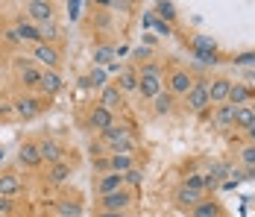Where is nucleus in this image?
Instances as JSON below:
<instances>
[{
	"mask_svg": "<svg viewBox=\"0 0 255 217\" xmlns=\"http://www.w3.org/2000/svg\"><path fill=\"white\" fill-rule=\"evenodd\" d=\"M115 85L121 88V94L138 91V71H135V68H127V71H121V76H118V82H115Z\"/></svg>",
	"mask_w": 255,
	"mask_h": 217,
	"instance_id": "nucleus-21",
	"label": "nucleus"
},
{
	"mask_svg": "<svg viewBox=\"0 0 255 217\" xmlns=\"http://www.w3.org/2000/svg\"><path fill=\"white\" fill-rule=\"evenodd\" d=\"M9 206H12V203H9V200H3V197H0V212H9Z\"/></svg>",
	"mask_w": 255,
	"mask_h": 217,
	"instance_id": "nucleus-37",
	"label": "nucleus"
},
{
	"mask_svg": "<svg viewBox=\"0 0 255 217\" xmlns=\"http://www.w3.org/2000/svg\"><path fill=\"white\" fill-rule=\"evenodd\" d=\"M15 194H21V176L18 173H0V197L9 200Z\"/></svg>",
	"mask_w": 255,
	"mask_h": 217,
	"instance_id": "nucleus-16",
	"label": "nucleus"
},
{
	"mask_svg": "<svg viewBox=\"0 0 255 217\" xmlns=\"http://www.w3.org/2000/svg\"><path fill=\"white\" fill-rule=\"evenodd\" d=\"M150 24L155 26V32H161V35H170V26L161 24V21H155V18H150Z\"/></svg>",
	"mask_w": 255,
	"mask_h": 217,
	"instance_id": "nucleus-36",
	"label": "nucleus"
},
{
	"mask_svg": "<svg viewBox=\"0 0 255 217\" xmlns=\"http://www.w3.org/2000/svg\"><path fill=\"white\" fill-rule=\"evenodd\" d=\"M250 97H253V91L244 85V82H232V91H229V106H247L250 103Z\"/></svg>",
	"mask_w": 255,
	"mask_h": 217,
	"instance_id": "nucleus-22",
	"label": "nucleus"
},
{
	"mask_svg": "<svg viewBox=\"0 0 255 217\" xmlns=\"http://www.w3.org/2000/svg\"><path fill=\"white\" fill-rule=\"evenodd\" d=\"M153 109H155V115H167V112L173 109V97L167 94V91H161V94L153 100Z\"/></svg>",
	"mask_w": 255,
	"mask_h": 217,
	"instance_id": "nucleus-31",
	"label": "nucleus"
},
{
	"mask_svg": "<svg viewBox=\"0 0 255 217\" xmlns=\"http://www.w3.org/2000/svg\"><path fill=\"white\" fill-rule=\"evenodd\" d=\"M241 162H244L250 170H255V144H247L244 150H241Z\"/></svg>",
	"mask_w": 255,
	"mask_h": 217,
	"instance_id": "nucleus-34",
	"label": "nucleus"
},
{
	"mask_svg": "<svg viewBox=\"0 0 255 217\" xmlns=\"http://www.w3.org/2000/svg\"><path fill=\"white\" fill-rule=\"evenodd\" d=\"M124 188V173H103L100 182H97V191L106 197V194H115Z\"/></svg>",
	"mask_w": 255,
	"mask_h": 217,
	"instance_id": "nucleus-17",
	"label": "nucleus"
},
{
	"mask_svg": "<svg viewBox=\"0 0 255 217\" xmlns=\"http://www.w3.org/2000/svg\"><path fill=\"white\" fill-rule=\"evenodd\" d=\"M38 150H41V162H47V165H56V162H62V156H65L62 144H59V141H53V138L41 141V144H38Z\"/></svg>",
	"mask_w": 255,
	"mask_h": 217,
	"instance_id": "nucleus-15",
	"label": "nucleus"
},
{
	"mask_svg": "<svg viewBox=\"0 0 255 217\" xmlns=\"http://www.w3.org/2000/svg\"><path fill=\"white\" fill-rule=\"evenodd\" d=\"M112 123H115V112H109V109H103V106H94V109L88 112V126L97 129V132H106Z\"/></svg>",
	"mask_w": 255,
	"mask_h": 217,
	"instance_id": "nucleus-9",
	"label": "nucleus"
},
{
	"mask_svg": "<svg viewBox=\"0 0 255 217\" xmlns=\"http://www.w3.org/2000/svg\"><path fill=\"white\" fill-rule=\"evenodd\" d=\"M194 217H220V206L211 200H203L200 206H194Z\"/></svg>",
	"mask_w": 255,
	"mask_h": 217,
	"instance_id": "nucleus-29",
	"label": "nucleus"
},
{
	"mask_svg": "<svg viewBox=\"0 0 255 217\" xmlns=\"http://www.w3.org/2000/svg\"><path fill=\"white\" fill-rule=\"evenodd\" d=\"M100 106H103V109H109V112L121 109V106H124V94H121V88L109 82V85L100 91Z\"/></svg>",
	"mask_w": 255,
	"mask_h": 217,
	"instance_id": "nucleus-12",
	"label": "nucleus"
},
{
	"mask_svg": "<svg viewBox=\"0 0 255 217\" xmlns=\"http://www.w3.org/2000/svg\"><path fill=\"white\" fill-rule=\"evenodd\" d=\"M135 168V159L127 156V153H112L109 156V170L112 173H127V170Z\"/></svg>",
	"mask_w": 255,
	"mask_h": 217,
	"instance_id": "nucleus-20",
	"label": "nucleus"
},
{
	"mask_svg": "<svg viewBox=\"0 0 255 217\" xmlns=\"http://www.w3.org/2000/svg\"><path fill=\"white\" fill-rule=\"evenodd\" d=\"M100 217H127V215H118V212H103Z\"/></svg>",
	"mask_w": 255,
	"mask_h": 217,
	"instance_id": "nucleus-39",
	"label": "nucleus"
},
{
	"mask_svg": "<svg viewBox=\"0 0 255 217\" xmlns=\"http://www.w3.org/2000/svg\"><path fill=\"white\" fill-rule=\"evenodd\" d=\"M62 76H59V71H44L41 73V82H38V91L44 97H53V94H59L62 91Z\"/></svg>",
	"mask_w": 255,
	"mask_h": 217,
	"instance_id": "nucleus-11",
	"label": "nucleus"
},
{
	"mask_svg": "<svg viewBox=\"0 0 255 217\" xmlns=\"http://www.w3.org/2000/svg\"><path fill=\"white\" fill-rule=\"evenodd\" d=\"M250 109H253V115H255V103H250Z\"/></svg>",
	"mask_w": 255,
	"mask_h": 217,
	"instance_id": "nucleus-40",
	"label": "nucleus"
},
{
	"mask_svg": "<svg viewBox=\"0 0 255 217\" xmlns=\"http://www.w3.org/2000/svg\"><path fill=\"white\" fill-rule=\"evenodd\" d=\"M155 18H158L161 24H164V21H173V18H176V6L167 3V0H158V3H155Z\"/></svg>",
	"mask_w": 255,
	"mask_h": 217,
	"instance_id": "nucleus-28",
	"label": "nucleus"
},
{
	"mask_svg": "<svg viewBox=\"0 0 255 217\" xmlns=\"http://www.w3.org/2000/svg\"><path fill=\"white\" fill-rule=\"evenodd\" d=\"M103 135V144L109 147L112 153H127V156H132L135 153V138H132V132H129V126H118V123H112L106 132H100Z\"/></svg>",
	"mask_w": 255,
	"mask_h": 217,
	"instance_id": "nucleus-1",
	"label": "nucleus"
},
{
	"mask_svg": "<svg viewBox=\"0 0 255 217\" xmlns=\"http://www.w3.org/2000/svg\"><path fill=\"white\" fill-rule=\"evenodd\" d=\"M71 173H74V168H71V165H68V162L62 159V162L50 165V173H47V179H50L53 185H62V182H65V179H68Z\"/></svg>",
	"mask_w": 255,
	"mask_h": 217,
	"instance_id": "nucleus-26",
	"label": "nucleus"
},
{
	"mask_svg": "<svg viewBox=\"0 0 255 217\" xmlns=\"http://www.w3.org/2000/svg\"><path fill=\"white\" fill-rule=\"evenodd\" d=\"M141 182H144V173L138 168H132V170L124 173V185H141Z\"/></svg>",
	"mask_w": 255,
	"mask_h": 217,
	"instance_id": "nucleus-35",
	"label": "nucleus"
},
{
	"mask_svg": "<svg viewBox=\"0 0 255 217\" xmlns=\"http://www.w3.org/2000/svg\"><path fill=\"white\" fill-rule=\"evenodd\" d=\"M182 185H185V188H191V191H200V194H203L205 188H214L217 182H214L211 176H205V173H191Z\"/></svg>",
	"mask_w": 255,
	"mask_h": 217,
	"instance_id": "nucleus-23",
	"label": "nucleus"
},
{
	"mask_svg": "<svg viewBox=\"0 0 255 217\" xmlns=\"http://www.w3.org/2000/svg\"><path fill=\"white\" fill-rule=\"evenodd\" d=\"M253 123H255V115H253V109H250V103L235 109V126H241V129H250Z\"/></svg>",
	"mask_w": 255,
	"mask_h": 217,
	"instance_id": "nucleus-27",
	"label": "nucleus"
},
{
	"mask_svg": "<svg viewBox=\"0 0 255 217\" xmlns=\"http://www.w3.org/2000/svg\"><path fill=\"white\" fill-rule=\"evenodd\" d=\"M85 82L103 91V88L109 85V73H106V68H91V73H88V79H85Z\"/></svg>",
	"mask_w": 255,
	"mask_h": 217,
	"instance_id": "nucleus-30",
	"label": "nucleus"
},
{
	"mask_svg": "<svg viewBox=\"0 0 255 217\" xmlns=\"http://www.w3.org/2000/svg\"><path fill=\"white\" fill-rule=\"evenodd\" d=\"M188 109L191 112H205L211 106V97H208V82H194V88L188 91Z\"/></svg>",
	"mask_w": 255,
	"mask_h": 217,
	"instance_id": "nucleus-6",
	"label": "nucleus"
},
{
	"mask_svg": "<svg viewBox=\"0 0 255 217\" xmlns=\"http://www.w3.org/2000/svg\"><path fill=\"white\" fill-rule=\"evenodd\" d=\"M164 91V76L158 71V65H144L138 71V94L144 100H155Z\"/></svg>",
	"mask_w": 255,
	"mask_h": 217,
	"instance_id": "nucleus-2",
	"label": "nucleus"
},
{
	"mask_svg": "<svg viewBox=\"0 0 255 217\" xmlns=\"http://www.w3.org/2000/svg\"><path fill=\"white\" fill-rule=\"evenodd\" d=\"M247 135H250V144H255V123L250 126V129H247Z\"/></svg>",
	"mask_w": 255,
	"mask_h": 217,
	"instance_id": "nucleus-38",
	"label": "nucleus"
},
{
	"mask_svg": "<svg viewBox=\"0 0 255 217\" xmlns=\"http://www.w3.org/2000/svg\"><path fill=\"white\" fill-rule=\"evenodd\" d=\"M15 71H18V79L24 82L26 88H38V82H41V68L32 62V59H18L15 62Z\"/></svg>",
	"mask_w": 255,
	"mask_h": 217,
	"instance_id": "nucleus-5",
	"label": "nucleus"
},
{
	"mask_svg": "<svg viewBox=\"0 0 255 217\" xmlns=\"http://www.w3.org/2000/svg\"><path fill=\"white\" fill-rule=\"evenodd\" d=\"M65 9H68V21H79V18H82L85 3H82V0H68V3H65Z\"/></svg>",
	"mask_w": 255,
	"mask_h": 217,
	"instance_id": "nucleus-33",
	"label": "nucleus"
},
{
	"mask_svg": "<svg viewBox=\"0 0 255 217\" xmlns=\"http://www.w3.org/2000/svg\"><path fill=\"white\" fill-rule=\"evenodd\" d=\"M24 12H26V18H29V24H35V26L53 21V3L50 0H29V3H24Z\"/></svg>",
	"mask_w": 255,
	"mask_h": 217,
	"instance_id": "nucleus-4",
	"label": "nucleus"
},
{
	"mask_svg": "<svg viewBox=\"0 0 255 217\" xmlns=\"http://www.w3.org/2000/svg\"><path fill=\"white\" fill-rule=\"evenodd\" d=\"M176 203H179V206H185V209H194V206H200V203H203V194L191 191V188H185V185H179Z\"/></svg>",
	"mask_w": 255,
	"mask_h": 217,
	"instance_id": "nucleus-25",
	"label": "nucleus"
},
{
	"mask_svg": "<svg viewBox=\"0 0 255 217\" xmlns=\"http://www.w3.org/2000/svg\"><path fill=\"white\" fill-rule=\"evenodd\" d=\"M115 56H118V50L112 47V44L94 47V68H109V65L115 62Z\"/></svg>",
	"mask_w": 255,
	"mask_h": 217,
	"instance_id": "nucleus-24",
	"label": "nucleus"
},
{
	"mask_svg": "<svg viewBox=\"0 0 255 217\" xmlns=\"http://www.w3.org/2000/svg\"><path fill=\"white\" fill-rule=\"evenodd\" d=\"M229 91H232V79H214L211 85H208V97H211V103H229Z\"/></svg>",
	"mask_w": 255,
	"mask_h": 217,
	"instance_id": "nucleus-14",
	"label": "nucleus"
},
{
	"mask_svg": "<svg viewBox=\"0 0 255 217\" xmlns=\"http://www.w3.org/2000/svg\"><path fill=\"white\" fill-rule=\"evenodd\" d=\"M100 203H103V212H118V215H124L129 206H132V194H129L127 188H121V191H115V194H106Z\"/></svg>",
	"mask_w": 255,
	"mask_h": 217,
	"instance_id": "nucleus-7",
	"label": "nucleus"
},
{
	"mask_svg": "<svg viewBox=\"0 0 255 217\" xmlns=\"http://www.w3.org/2000/svg\"><path fill=\"white\" fill-rule=\"evenodd\" d=\"M38 112H41V103H38L35 97H18V100H15V115H18V118L29 121V118H35Z\"/></svg>",
	"mask_w": 255,
	"mask_h": 217,
	"instance_id": "nucleus-13",
	"label": "nucleus"
},
{
	"mask_svg": "<svg viewBox=\"0 0 255 217\" xmlns=\"http://www.w3.org/2000/svg\"><path fill=\"white\" fill-rule=\"evenodd\" d=\"M59 217H82L79 203H59Z\"/></svg>",
	"mask_w": 255,
	"mask_h": 217,
	"instance_id": "nucleus-32",
	"label": "nucleus"
},
{
	"mask_svg": "<svg viewBox=\"0 0 255 217\" xmlns=\"http://www.w3.org/2000/svg\"><path fill=\"white\" fill-rule=\"evenodd\" d=\"M194 88V79L188 71H173L167 79V94L170 97H188V91Z\"/></svg>",
	"mask_w": 255,
	"mask_h": 217,
	"instance_id": "nucleus-8",
	"label": "nucleus"
},
{
	"mask_svg": "<svg viewBox=\"0 0 255 217\" xmlns=\"http://www.w3.org/2000/svg\"><path fill=\"white\" fill-rule=\"evenodd\" d=\"M18 162L24 165V168H38L41 165V150L35 141H24V144L18 147Z\"/></svg>",
	"mask_w": 255,
	"mask_h": 217,
	"instance_id": "nucleus-10",
	"label": "nucleus"
},
{
	"mask_svg": "<svg viewBox=\"0 0 255 217\" xmlns=\"http://www.w3.org/2000/svg\"><path fill=\"white\" fill-rule=\"evenodd\" d=\"M214 126H217V129H229V126H235V106L220 103V106L214 109Z\"/></svg>",
	"mask_w": 255,
	"mask_h": 217,
	"instance_id": "nucleus-19",
	"label": "nucleus"
},
{
	"mask_svg": "<svg viewBox=\"0 0 255 217\" xmlns=\"http://www.w3.org/2000/svg\"><path fill=\"white\" fill-rule=\"evenodd\" d=\"M15 35H18V41L41 44V32H38V26L29 24V21H18V26H15Z\"/></svg>",
	"mask_w": 255,
	"mask_h": 217,
	"instance_id": "nucleus-18",
	"label": "nucleus"
},
{
	"mask_svg": "<svg viewBox=\"0 0 255 217\" xmlns=\"http://www.w3.org/2000/svg\"><path fill=\"white\" fill-rule=\"evenodd\" d=\"M32 62L41 71H59L62 56H59V50L53 47V44H32Z\"/></svg>",
	"mask_w": 255,
	"mask_h": 217,
	"instance_id": "nucleus-3",
	"label": "nucleus"
}]
</instances>
